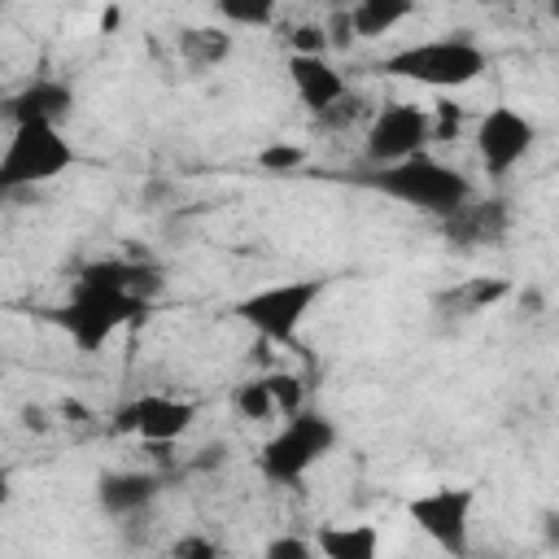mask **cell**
Masks as SVG:
<instances>
[{"mask_svg":"<svg viewBox=\"0 0 559 559\" xmlns=\"http://www.w3.org/2000/svg\"><path fill=\"white\" fill-rule=\"evenodd\" d=\"M358 183L380 192V197H389V201H397V205H406V210L432 214V218H450L459 205H467L476 197L472 179L459 166H450V162H441L432 153H411L402 162L371 166L367 175H358Z\"/></svg>","mask_w":559,"mask_h":559,"instance_id":"6da1fadb","label":"cell"},{"mask_svg":"<svg viewBox=\"0 0 559 559\" xmlns=\"http://www.w3.org/2000/svg\"><path fill=\"white\" fill-rule=\"evenodd\" d=\"M148 310H153L148 297H135L127 288H114V284H100V280H87V275H74L70 297L61 306H52L48 319L70 336V345L79 354H96L118 332L144 323Z\"/></svg>","mask_w":559,"mask_h":559,"instance_id":"7a4b0ae2","label":"cell"},{"mask_svg":"<svg viewBox=\"0 0 559 559\" xmlns=\"http://www.w3.org/2000/svg\"><path fill=\"white\" fill-rule=\"evenodd\" d=\"M376 70L389 74V79H406V83L432 87V92H454V87L476 83V79L489 70V52H485L472 35L454 31V35H437V39L406 44V48L389 52Z\"/></svg>","mask_w":559,"mask_h":559,"instance_id":"3957f363","label":"cell"},{"mask_svg":"<svg viewBox=\"0 0 559 559\" xmlns=\"http://www.w3.org/2000/svg\"><path fill=\"white\" fill-rule=\"evenodd\" d=\"M341 441V428L323 411H293L284 424L262 441L258 450V472L271 485H301Z\"/></svg>","mask_w":559,"mask_h":559,"instance_id":"277c9868","label":"cell"},{"mask_svg":"<svg viewBox=\"0 0 559 559\" xmlns=\"http://www.w3.org/2000/svg\"><path fill=\"white\" fill-rule=\"evenodd\" d=\"M79 162L74 144L66 140L61 127L52 122H22L9 127V140L0 148V197L52 183L57 175H66Z\"/></svg>","mask_w":559,"mask_h":559,"instance_id":"5b68a950","label":"cell"},{"mask_svg":"<svg viewBox=\"0 0 559 559\" xmlns=\"http://www.w3.org/2000/svg\"><path fill=\"white\" fill-rule=\"evenodd\" d=\"M328 284H332V280H323V275L280 280V284H266V288L245 293V297L231 306V314H236L245 328H253L262 341H271V345H293L297 332H301V323H306V314H310V310L319 306V297L328 293Z\"/></svg>","mask_w":559,"mask_h":559,"instance_id":"8992f818","label":"cell"},{"mask_svg":"<svg viewBox=\"0 0 559 559\" xmlns=\"http://www.w3.org/2000/svg\"><path fill=\"white\" fill-rule=\"evenodd\" d=\"M472 511H476V489L472 485H437L428 493H415L406 502L411 524L432 537L450 555H467L472 546Z\"/></svg>","mask_w":559,"mask_h":559,"instance_id":"52a82bcc","label":"cell"},{"mask_svg":"<svg viewBox=\"0 0 559 559\" xmlns=\"http://www.w3.org/2000/svg\"><path fill=\"white\" fill-rule=\"evenodd\" d=\"M476 157L485 166L489 179H507L537 144V122L528 114H520L515 105H493L480 114L476 122Z\"/></svg>","mask_w":559,"mask_h":559,"instance_id":"ba28073f","label":"cell"},{"mask_svg":"<svg viewBox=\"0 0 559 559\" xmlns=\"http://www.w3.org/2000/svg\"><path fill=\"white\" fill-rule=\"evenodd\" d=\"M432 140V122H428V109L424 105H411V100H393V105H380L367 122V135H362V157L371 166H384V162H402L411 153H424Z\"/></svg>","mask_w":559,"mask_h":559,"instance_id":"9c48e42d","label":"cell"},{"mask_svg":"<svg viewBox=\"0 0 559 559\" xmlns=\"http://www.w3.org/2000/svg\"><path fill=\"white\" fill-rule=\"evenodd\" d=\"M201 419V406L175 393H140L131 402H122L114 411V432L140 437L148 445H166L192 432V424Z\"/></svg>","mask_w":559,"mask_h":559,"instance_id":"30bf717a","label":"cell"},{"mask_svg":"<svg viewBox=\"0 0 559 559\" xmlns=\"http://www.w3.org/2000/svg\"><path fill=\"white\" fill-rule=\"evenodd\" d=\"M74 105H79V96H74V87L66 79L39 74V79L22 83L17 92H9L0 100V118L9 127H22V122H52V127H61L74 114Z\"/></svg>","mask_w":559,"mask_h":559,"instance_id":"8fae6325","label":"cell"},{"mask_svg":"<svg viewBox=\"0 0 559 559\" xmlns=\"http://www.w3.org/2000/svg\"><path fill=\"white\" fill-rule=\"evenodd\" d=\"M157 498H162V476L157 472L122 467V472H105L96 480V507L109 520H131V515L148 511Z\"/></svg>","mask_w":559,"mask_h":559,"instance_id":"7c38bea8","label":"cell"},{"mask_svg":"<svg viewBox=\"0 0 559 559\" xmlns=\"http://www.w3.org/2000/svg\"><path fill=\"white\" fill-rule=\"evenodd\" d=\"M288 79H293L297 100L310 114H323L332 100H341L349 92L345 74L328 61V52H288Z\"/></svg>","mask_w":559,"mask_h":559,"instance_id":"4fadbf2b","label":"cell"},{"mask_svg":"<svg viewBox=\"0 0 559 559\" xmlns=\"http://www.w3.org/2000/svg\"><path fill=\"white\" fill-rule=\"evenodd\" d=\"M79 275H87V280H100V284H114V288H127V293H135V297H148V301H157V293L166 288V275H162V266H153V262H140V258H96V262L79 266Z\"/></svg>","mask_w":559,"mask_h":559,"instance_id":"5bb4252c","label":"cell"},{"mask_svg":"<svg viewBox=\"0 0 559 559\" xmlns=\"http://www.w3.org/2000/svg\"><path fill=\"white\" fill-rule=\"evenodd\" d=\"M507 223H511V214H507L502 201H476L472 197L467 205H459L445 218V231L454 240H463V245H489V240H498L507 231Z\"/></svg>","mask_w":559,"mask_h":559,"instance_id":"9a60e30c","label":"cell"},{"mask_svg":"<svg viewBox=\"0 0 559 559\" xmlns=\"http://www.w3.org/2000/svg\"><path fill=\"white\" fill-rule=\"evenodd\" d=\"M175 48H179V61L201 74V70H218L231 57V35L227 26H183Z\"/></svg>","mask_w":559,"mask_h":559,"instance_id":"2e32d148","label":"cell"},{"mask_svg":"<svg viewBox=\"0 0 559 559\" xmlns=\"http://www.w3.org/2000/svg\"><path fill=\"white\" fill-rule=\"evenodd\" d=\"M415 13V0H354L345 9L354 39H384Z\"/></svg>","mask_w":559,"mask_h":559,"instance_id":"e0dca14e","label":"cell"},{"mask_svg":"<svg viewBox=\"0 0 559 559\" xmlns=\"http://www.w3.org/2000/svg\"><path fill=\"white\" fill-rule=\"evenodd\" d=\"M314 550L328 559H376L380 533L376 524H323L314 533Z\"/></svg>","mask_w":559,"mask_h":559,"instance_id":"ac0fdd59","label":"cell"},{"mask_svg":"<svg viewBox=\"0 0 559 559\" xmlns=\"http://www.w3.org/2000/svg\"><path fill=\"white\" fill-rule=\"evenodd\" d=\"M218 17L227 26H245V31H266L275 22L280 0H214Z\"/></svg>","mask_w":559,"mask_h":559,"instance_id":"d6986e66","label":"cell"},{"mask_svg":"<svg viewBox=\"0 0 559 559\" xmlns=\"http://www.w3.org/2000/svg\"><path fill=\"white\" fill-rule=\"evenodd\" d=\"M231 411H236L240 419H249V424H262V419H271V415H275V402H271V389H266V380H262V376H253V380H240V384L231 389Z\"/></svg>","mask_w":559,"mask_h":559,"instance_id":"ffe728a7","label":"cell"},{"mask_svg":"<svg viewBox=\"0 0 559 559\" xmlns=\"http://www.w3.org/2000/svg\"><path fill=\"white\" fill-rule=\"evenodd\" d=\"M262 380H266V389H271L275 415H293V411L306 406V384H301V376H293V371H266Z\"/></svg>","mask_w":559,"mask_h":559,"instance_id":"44dd1931","label":"cell"},{"mask_svg":"<svg viewBox=\"0 0 559 559\" xmlns=\"http://www.w3.org/2000/svg\"><path fill=\"white\" fill-rule=\"evenodd\" d=\"M511 293V280H502V275H476V280H467L463 284V293H459V301H463V310H485V306H493V301H502Z\"/></svg>","mask_w":559,"mask_h":559,"instance_id":"7402d4cb","label":"cell"},{"mask_svg":"<svg viewBox=\"0 0 559 559\" xmlns=\"http://www.w3.org/2000/svg\"><path fill=\"white\" fill-rule=\"evenodd\" d=\"M258 166L266 170V175H293V170H301L306 166V148L301 144H266V148H258Z\"/></svg>","mask_w":559,"mask_h":559,"instance_id":"603a6c76","label":"cell"},{"mask_svg":"<svg viewBox=\"0 0 559 559\" xmlns=\"http://www.w3.org/2000/svg\"><path fill=\"white\" fill-rule=\"evenodd\" d=\"M362 114H367V100L354 96V92H345L341 100H332V105H328L323 114H314V118H319L323 127H349V122H358Z\"/></svg>","mask_w":559,"mask_h":559,"instance_id":"cb8c5ba5","label":"cell"},{"mask_svg":"<svg viewBox=\"0 0 559 559\" xmlns=\"http://www.w3.org/2000/svg\"><path fill=\"white\" fill-rule=\"evenodd\" d=\"M428 122H432V140H454L463 131V109L454 100H437L428 109Z\"/></svg>","mask_w":559,"mask_h":559,"instance_id":"d4e9b609","label":"cell"},{"mask_svg":"<svg viewBox=\"0 0 559 559\" xmlns=\"http://www.w3.org/2000/svg\"><path fill=\"white\" fill-rule=\"evenodd\" d=\"M288 44H293V52H328V48H332L323 22H301V26L288 35Z\"/></svg>","mask_w":559,"mask_h":559,"instance_id":"484cf974","label":"cell"},{"mask_svg":"<svg viewBox=\"0 0 559 559\" xmlns=\"http://www.w3.org/2000/svg\"><path fill=\"white\" fill-rule=\"evenodd\" d=\"M170 555H179V559H214V555H223V546L214 537H179V542H170Z\"/></svg>","mask_w":559,"mask_h":559,"instance_id":"4316f807","label":"cell"},{"mask_svg":"<svg viewBox=\"0 0 559 559\" xmlns=\"http://www.w3.org/2000/svg\"><path fill=\"white\" fill-rule=\"evenodd\" d=\"M262 555H266V559H310V555H314V542H301V537H275V542H266Z\"/></svg>","mask_w":559,"mask_h":559,"instance_id":"83f0119b","label":"cell"},{"mask_svg":"<svg viewBox=\"0 0 559 559\" xmlns=\"http://www.w3.org/2000/svg\"><path fill=\"white\" fill-rule=\"evenodd\" d=\"M9 493H13V476H9L4 467H0V507L9 502Z\"/></svg>","mask_w":559,"mask_h":559,"instance_id":"f1b7e54d","label":"cell"},{"mask_svg":"<svg viewBox=\"0 0 559 559\" xmlns=\"http://www.w3.org/2000/svg\"><path fill=\"white\" fill-rule=\"evenodd\" d=\"M9 4H13V0H0V13H4V9H9Z\"/></svg>","mask_w":559,"mask_h":559,"instance_id":"f546056e","label":"cell"},{"mask_svg":"<svg viewBox=\"0 0 559 559\" xmlns=\"http://www.w3.org/2000/svg\"><path fill=\"white\" fill-rule=\"evenodd\" d=\"M472 4H489V0H472Z\"/></svg>","mask_w":559,"mask_h":559,"instance_id":"4dcf8cb0","label":"cell"},{"mask_svg":"<svg viewBox=\"0 0 559 559\" xmlns=\"http://www.w3.org/2000/svg\"><path fill=\"white\" fill-rule=\"evenodd\" d=\"M328 4H345V0H328Z\"/></svg>","mask_w":559,"mask_h":559,"instance_id":"1f68e13d","label":"cell"}]
</instances>
